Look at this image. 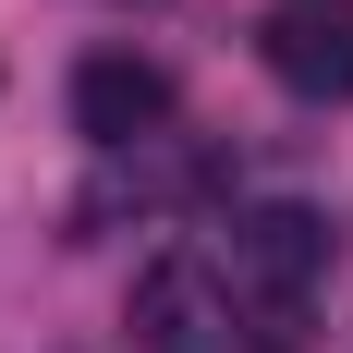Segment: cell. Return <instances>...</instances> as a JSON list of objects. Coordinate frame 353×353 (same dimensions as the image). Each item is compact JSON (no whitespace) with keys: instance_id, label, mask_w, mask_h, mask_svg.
Listing matches in <instances>:
<instances>
[{"instance_id":"cell-3","label":"cell","mask_w":353,"mask_h":353,"mask_svg":"<svg viewBox=\"0 0 353 353\" xmlns=\"http://www.w3.org/2000/svg\"><path fill=\"white\" fill-rule=\"evenodd\" d=\"M256 61L292 98H353V0H268L256 12Z\"/></svg>"},{"instance_id":"cell-1","label":"cell","mask_w":353,"mask_h":353,"mask_svg":"<svg viewBox=\"0 0 353 353\" xmlns=\"http://www.w3.org/2000/svg\"><path fill=\"white\" fill-rule=\"evenodd\" d=\"M219 281H232V305H256V317H292V305L329 281V219L317 208H244L232 244H219Z\"/></svg>"},{"instance_id":"cell-4","label":"cell","mask_w":353,"mask_h":353,"mask_svg":"<svg viewBox=\"0 0 353 353\" xmlns=\"http://www.w3.org/2000/svg\"><path fill=\"white\" fill-rule=\"evenodd\" d=\"M134 341L146 353H219L232 341V281L195 268V256H159L134 281Z\"/></svg>"},{"instance_id":"cell-2","label":"cell","mask_w":353,"mask_h":353,"mask_svg":"<svg viewBox=\"0 0 353 353\" xmlns=\"http://www.w3.org/2000/svg\"><path fill=\"white\" fill-rule=\"evenodd\" d=\"M73 134L110 146V159L122 146H159L171 134V73L146 61V49H98V61L73 73Z\"/></svg>"}]
</instances>
